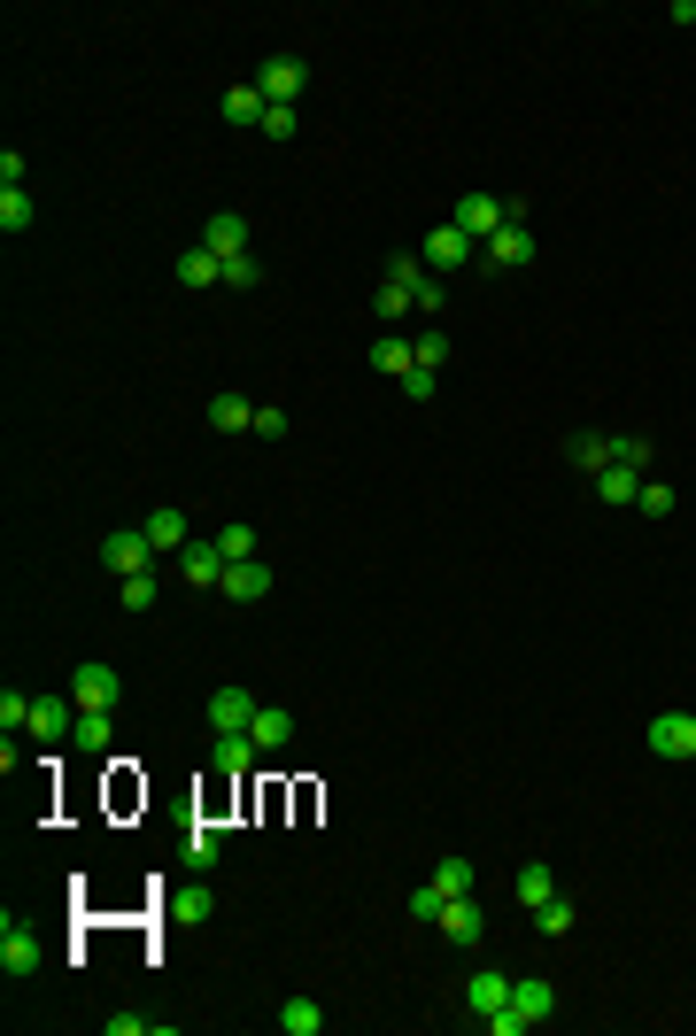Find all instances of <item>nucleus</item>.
I'll list each match as a JSON object with an SVG mask.
<instances>
[{
  "label": "nucleus",
  "mask_w": 696,
  "mask_h": 1036,
  "mask_svg": "<svg viewBox=\"0 0 696 1036\" xmlns=\"http://www.w3.org/2000/svg\"><path fill=\"white\" fill-rule=\"evenodd\" d=\"M557 1013V990L542 983V975H527V983H511V1005L503 1013H488V1036H527V1028H542Z\"/></svg>",
  "instance_id": "nucleus-1"
},
{
  "label": "nucleus",
  "mask_w": 696,
  "mask_h": 1036,
  "mask_svg": "<svg viewBox=\"0 0 696 1036\" xmlns=\"http://www.w3.org/2000/svg\"><path fill=\"white\" fill-rule=\"evenodd\" d=\"M449 225H457L465 240H480V248H488V240H495L503 225H518V202H495V194H465Z\"/></svg>",
  "instance_id": "nucleus-2"
},
{
  "label": "nucleus",
  "mask_w": 696,
  "mask_h": 1036,
  "mask_svg": "<svg viewBox=\"0 0 696 1036\" xmlns=\"http://www.w3.org/2000/svg\"><path fill=\"white\" fill-rule=\"evenodd\" d=\"M155 557H163V550L147 542V527H117V534L101 542V565H109L117 580H132V573H155Z\"/></svg>",
  "instance_id": "nucleus-3"
},
{
  "label": "nucleus",
  "mask_w": 696,
  "mask_h": 1036,
  "mask_svg": "<svg viewBox=\"0 0 696 1036\" xmlns=\"http://www.w3.org/2000/svg\"><path fill=\"white\" fill-rule=\"evenodd\" d=\"M0 975H9V983L39 975V936H32L16 913H0Z\"/></svg>",
  "instance_id": "nucleus-4"
},
{
  "label": "nucleus",
  "mask_w": 696,
  "mask_h": 1036,
  "mask_svg": "<svg viewBox=\"0 0 696 1036\" xmlns=\"http://www.w3.org/2000/svg\"><path fill=\"white\" fill-rule=\"evenodd\" d=\"M418 264H425V272H457V264H480V240H465L457 225H433V232H425V248H418Z\"/></svg>",
  "instance_id": "nucleus-5"
},
{
  "label": "nucleus",
  "mask_w": 696,
  "mask_h": 1036,
  "mask_svg": "<svg viewBox=\"0 0 696 1036\" xmlns=\"http://www.w3.org/2000/svg\"><path fill=\"white\" fill-rule=\"evenodd\" d=\"M70 697H77V712H117L124 680H117V665H77L70 673Z\"/></svg>",
  "instance_id": "nucleus-6"
},
{
  "label": "nucleus",
  "mask_w": 696,
  "mask_h": 1036,
  "mask_svg": "<svg viewBox=\"0 0 696 1036\" xmlns=\"http://www.w3.org/2000/svg\"><path fill=\"white\" fill-rule=\"evenodd\" d=\"M302 85H310V70H302L295 55H272L264 70H255V94H264L272 109H295V94H302Z\"/></svg>",
  "instance_id": "nucleus-7"
},
{
  "label": "nucleus",
  "mask_w": 696,
  "mask_h": 1036,
  "mask_svg": "<svg viewBox=\"0 0 696 1036\" xmlns=\"http://www.w3.org/2000/svg\"><path fill=\"white\" fill-rule=\"evenodd\" d=\"M650 750L658 758H696V712H658L650 720Z\"/></svg>",
  "instance_id": "nucleus-8"
},
{
  "label": "nucleus",
  "mask_w": 696,
  "mask_h": 1036,
  "mask_svg": "<svg viewBox=\"0 0 696 1036\" xmlns=\"http://www.w3.org/2000/svg\"><path fill=\"white\" fill-rule=\"evenodd\" d=\"M248 735H255V750H264V758H272V750H287V743L302 735V720H295L287 704H255V720H248Z\"/></svg>",
  "instance_id": "nucleus-9"
},
{
  "label": "nucleus",
  "mask_w": 696,
  "mask_h": 1036,
  "mask_svg": "<svg viewBox=\"0 0 696 1036\" xmlns=\"http://www.w3.org/2000/svg\"><path fill=\"white\" fill-rule=\"evenodd\" d=\"M248 720H255V697H248L240 680H225L217 697H209V727L217 735H248Z\"/></svg>",
  "instance_id": "nucleus-10"
},
{
  "label": "nucleus",
  "mask_w": 696,
  "mask_h": 1036,
  "mask_svg": "<svg viewBox=\"0 0 696 1036\" xmlns=\"http://www.w3.org/2000/svg\"><path fill=\"white\" fill-rule=\"evenodd\" d=\"M202 248L217 255V264H232V255H248V217H240V209H217V217L202 225Z\"/></svg>",
  "instance_id": "nucleus-11"
},
{
  "label": "nucleus",
  "mask_w": 696,
  "mask_h": 1036,
  "mask_svg": "<svg viewBox=\"0 0 696 1036\" xmlns=\"http://www.w3.org/2000/svg\"><path fill=\"white\" fill-rule=\"evenodd\" d=\"M433 928H442L449 943H465V952H472V943L488 936V913H480V905H472V890H465V898H449V905H442V920H433Z\"/></svg>",
  "instance_id": "nucleus-12"
},
{
  "label": "nucleus",
  "mask_w": 696,
  "mask_h": 1036,
  "mask_svg": "<svg viewBox=\"0 0 696 1036\" xmlns=\"http://www.w3.org/2000/svg\"><path fill=\"white\" fill-rule=\"evenodd\" d=\"M179 580H194V588H225V550H217V534L179 550Z\"/></svg>",
  "instance_id": "nucleus-13"
},
{
  "label": "nucleus",
  "mask_w": 696,
  "mask_h": 1036,
  "mask_svg": "<svg viewBox=\"0 0 696 1036\" xmlns=\"http://www.w3.org/2000/svg\"><path fill=\"white\" fill-rule=\"evenodd\" d=\"M32 735H39V743L77 735V697H32Z\"/></svg>",
  "instance_id": "nucleus-14"
},
{
  "label": "nucleus",
  "mask_w": 696,
  "mask_h": 1036,
  "mask_svg": "<svg viewBox=\"0 0 696 1036\" xmlns=\"http://www.w3.org/2000/svg\"><path fill=\"white\" fill-rule=\"evenodd\" d=\"M480 255H488L495 272H527V264H535V232H527V225H503V232H495Z\"/></svg>",
  "instance_id": "nucleus-15"
},
{
  "label": "nucleus",
  "mask_w": 696,
  "mask_h": 1036,
  "mask_svg": "<svg viewBox=\"0 0 696 1036\" xmlns=\"http://www.w3.org/2000/svg\"><path fill=\"white\" fill-rule=\"evenodd\" d=\"M225 595H232V603H264V595H272V565H264V557L225 565Z\"/></svg>",
  "instance_id": "nucleus-16"
},
{
  "label": "nucleus",
  "mask_w": 696,
  "mask_h": 1036,
  "mask_svg": "<svg viewBox=\"0 0 696 1036\" xmlns=\"http://www.w3.org/2000/svg\"><path fill=\"white\" fill-rule=\"evenodd\" d=\"M465 1005H472L480 1021H488V1013H503V1005H511V975H495V967H480V975L465 983Z\"/></svg>",
  "instance_id": "nucleus-17"
},
{
  "label": "nucleus",
  "mask_w": 696,
  "mask_h": 1036,
  "mask_svg": "<svg viewBox=\"0 0 696 1036\" xmlns=\"http://www.w3.org/2000/svg\"><path fill=\"white\" fill-rule=\"evenodd\" d=\"M565 457H573V472H588V480H596V472H612V434H573V442H565Z\"/></svg>",
  "instance_id": "nucleus-18"
},
{
  "label": "nucleus",
  "mask_w": 696,
  "mask_h": 1036,
  "mask_svg": "<svg viewBox=\"0 0 696 1036\" xmlns=\"http://www.w3.org/2000/svg\"><path fill=\"white\" fill-rule=\"evenodd\" d=\"M147 542H155V550H187V542H194L187 510H170V503H163V510H147Z\"/></svg>",
  "instance_id": "nucleus-19"
},
{
  "label": "nucleus",
  "mask_w": 696,
  "mask_h": 1036,
  "mask_svg": "<svg viewBox=\"0 0 696 1036\" xmlns=\"http://www.w3.org/2000/svg\"><path fill=\"white\" fill-rule=\"evenodd\" d=\"M170 272H179V287H217V279H225V264H217V255H209L202 240H194V248H187Z\"/></svg>",
  "instance_id": "nucleus-20"
},
{
  "label": "nucleus",
  "mask_w": 696,
  "mask_h": 1036,
  "mask_svg": "<svg viewBox=\"0 0 696 1036\" xmlns=\"http://www.w3.org/2000/svg\"><path fill=\"white\" fill-rule=\"evenodd\" d=\"M209 425H217V434H248V425H255V402H248V395H209Z\"/></svg>",
  "instance_id": "nucleus-21"
},
{
  "label": "nucleus",
  "mask_w": 696,
  "mask_h": 1036,
  "mask_svg": "<svg viewBox=\"0 0 696 1036\" xmlns=\"http://www.w3.org/2000/svg\"><path fill=\"white\" fill-rule=\"evenodd\" d=\"M163 913L179 920V928H187V920H209V913H217V890H209V882H202V890H170Z\"/></svg>",
  "instance_id": "nucleus-22"
},
{
  "label": "nucleus",
  "mask_w": 696,
  "mask_h": 1036,
  "mask_svg": "<svg viewBox=\"0 0 696 1036\" xmlns=\"http://www.w3.org/2000/svg\"><path fill=\"white\" fill-rule=\"evenodd\" d=\"M511 898H518V905L535 913V905H550V898H557V875H550L542 858H535V867H518V890H511Z\"/></svg>",
  "instance_id": "nucleus-23"
},
{
  "label": "nucleus",
  "mask_w": 696,
  "mask_h": 1036,
  "mask_svg": "<svg viewBox=\"0 0 696 1036\" xmlns=\"http://www.w3.org/2000/svg\"><path fill=\"white\" fill-rule=\"evenodd\" d=\"M217 109H225V124H264V109H272V101L255 94V85H232V94H225Z\"/></svg>",
  "instance_id": "nucleus-24"
},
{
  "label": "nucleus",
  "mask_w": 696,
  "mask_h": 1036,
  "mask_svg": "<svg viewBox=\"0 0 696 1036\" xmlns=\"http://www.w3.org/2000/svg\"><path fill=\"white\" fill-rule=\"evenodd\" d=\"M279 1028H287V1036H317V1028H325V1005H317V998H287V1005H279Z\"/></svg>",
  "instance_id": "nucleus-25"
},
{
  "label": "nucleus",
  "mask_w": 696,
  "mask_h": 1036,
  "mask_svg": "<svg viewBox=\"0 0 696 1036\" xmlns=\"http://www.w3.org/2000/svg\"><path fill=\"white\" fill-rule=\"evenodd\" d=\"M32 217H39V209H32V194H24V186H0V232L16 240V232H32Z\"/></svg>",
  "instance_id": "nucleus-26"
},
{
  "label": "nucleus",
  "mask_w": 696,
  "mask_h": 1036,
  "mask_svg": "<svg viewBox=\"0 0 696 1036\" xmlns=\"http://www.w3.org/2000/svg\"><path fill=\"white\" fill-rule=\"evenodd\" d=\"M596 495H603V503H635V495H643V472H635V465L596 472Z\"/></svg>",
  "instance_id": "nucleus-27"
},
{
  "label": "nucleus",
  "mask_w": 696,
  "mask_h": 1036,
  "mask_svg": "<svg viewBox=\"0 0 696 1036\" xmlns=\"http://www.w3.org/2000/svg\"><path fill=\"white\" fill-rule=\"evenodd\" d=\"M372 310H380V325H395V317H410L418 302H410V287H403V279L387 272V279H380V294H372Z\"/></svg>",
  "instance_id": "nucleus-28"
},
{
  "label": "nucleus",
  "mask_w": 696,
  "mask_h": 1036,
  "mask_svg": "<svg viewBox=\"0 0 696 1036\" xmlns=\"http://www.w3.org/2000/svg\"><path fill=\"white\" fill-rule=\"evenodd\" d=\"M372 372H387V380H410V349H403L395 333H380V340H372Z\"/></svg>",
  "instance_id": "nucleus-29"
},
{
  "label": "nucleus",
  "mask_w": 696,
  "mask_h": 1036,
  "mask_svg": "<svg viewBox=\"0 0 696 1036\" xmlns=\"http://www.w3.org/2000/svg\"><path fill=\"white\" fill-rule=\"evenodd\" d=\"M255 758H264V750H255V735H217V766H225V773H248Z\"/></svg>",
  "instance_id": "nucleus-30"
},
{
  "label": "nucleus",
  "mask_w": 696,
  "mask_h": 1036,
  "mask_svg": "<svg viewBox=\"0 0 696 1036\" xmlns=\"http://www.w3.org/2000/svg\"><path fill=\"white\" fill-rule=\"evenodd\" d=\"M425 882H433V890H449V898H465V890H472V858H457V851H449Z\"/></svg>",
  "instance_id": "nucleus-31"
},
{
  "label": "nucleus",
  "mask_w": 696,
  "mask_h": 1036,
  "mask_svg": "<svg viewBox=\"0 0 696 1036\" xmlns=\"http://www.w3.org/2000/svg\"><path fill=\"white\" fill-rule=\"evenodd\" d=\"M410 364H418V372H442V364H449V333H418V340H410Z\"/></svg>",
  "instance_id": "nucleus-32"
},
{
  "label": "nucleus",
  "mask_w": 696,
  "mask_h": 1036,
  "mask_svg": "<svg viewBox=\"0 0 696 1036\" xmlns=\"http://www.w3.org/2000/svg\"><path fill=\"white\" fill-rule=\"evenodd\" d=\"M217 550H225V565L255 557V527H248V518H232V527H217Z\"/></svg>",
  "instance_id": "nucleus-33"
},
{
  "label": "nucleus",
  "mask_w": 696,
  "mask_h": 1036,
  "mask_svg": "<svg viewBox=\"0 0 696 1036\" xmlns=\"http://www.w3.org/2000/svg\"><path fill=\"white\" fill-rule=\"evenodd\" d=\"M77 750H85V758L109 750V712H77Z\"/></svg>",
  "instance_id": "nucleus-34"
},
{
  "label": "nucleus",
  "mask_w": 696,
  "mask_h": 1036,
  "mask_svg": "<svg viewBox=\"0 0 696 1036\" xmlns=\"http://www.w3.org/2000/svg\"><path fill=\"white\" fill-rule=\"evenodd\" d=\"M217 851H225V835H217V828H194V835H187V858H194L202 875L217 867Z\"/></svg>",
  "instance_id": "nucleus-35"
},
{
  "label": "nucleus",
  "mask_w": 696,
  "mask_h": 1036,
  "mask_svg": "<svg viewBox=\"0 0 696 1036\" xmlns=\"http://www.w3.org/2000/svg\"><path fill=\"white\" fill-rule=\"evenodd\" d=\"M535 920H542V936H573V898H550V905H535Z\"/></svg>",
  "instance_id": "nucleus-36"
},
{
  "label": "nucleus",
  "mask_w": 696,
  "mask_h": 1036,
  "mask_svg": "<svg viewBox=\"0 0 696 1036\" xmlns=\"http://www.w3.org/2000/svg\"><path fill=\"white\" fill-rule=\"evenodd\" d=\"M117 603H124V612H147V603H155V573H132V580L117 588Z\"/></svg>",
  "instance_id": "nucleus-37"
},
{
  "label": "nucleus",
  "mask_w": 696,
  "mask_h": 1036,
  "mask_svg": "<svg viewBox=\"0 0 696 1036\" xmlns=\"http://www.w3.org/2000/svg\"><path fill=\"white\" fill-rule=\"evenodd\" d=\"M612 465H635V472H643V465H650V442H643V434H612Z\"/></svg>",
  "instance_id": "nucleus-38"
},
{
  "label": "nucleus",
  "mask_w": 696,
  "mask_h": 1036,
  "mask_svg": "<svg viewBox=\"0 0 696 1036\" xmlns=\"http://www.w3.org/2000/svg\"><path fill=\"white\" fill-rule=\"evenodd\" d=\"M635 503H643V518H673V487H665V480H643Z\"/></svg>",
  "instance_id": "nucleus-39"
},
{
  "label": "nucleus",
  "mask_w": 696,
  "mask_h": 1036,
  "mask_svg": "<svg viewBox=\"0 0 696 1036\" xmlns=\"http://www.w3.org/2000/svg\"><path fill=\"white\" fill-rule=\"evenodd\" d=\"M225 287H264V264H255V248L225 264Z\"/></svg>",
  "instance_id": "nucleus-40"
},
{
  "label": "nucleus",
  "mask_w": 696,
  "mask_h": 1036,
  "mask_svg": "<svg viewBox=\"0 0 696 1036\" xmlns=\"http://www.w3.org/2000/svg\"><path fill=\"white\" fill-rule=\"evenodd\" d=\"M442 905H449V890H433V882L410 890V920H442Z\"/></svg>",
  "instance_id": "nucleus-41"
},
{
  "label": "nucleus",
  "mask_w": 696,
  "mask_h": 1036,
  "mask_svg": "<svg viewBox=\"0 0 696 1036\" xmlns=\"http://www.w3.org/2000/svg\"><path fill=\"white\" fill-rule=\"evenodd\" d=\"M248 434H264V442H279V434H287V410H279V402H255V425H248Z\"/></svg>",
  "instance_id": "nucleus-42"
},
{
  "label": "nucleus",
  "mask_w": 696,
  "mask_h": 1036,
  "mask_svg": "<svg viewBox=\"0 0 696 1036\" xmlns=\"http://www.w3.org/2000/svg\"><path fill=\"white\" fill-rule=\"evenodd\" d=\"M109 1036H170L163 1021H140V1013H109Z\"/></svg>",
  "instance_id": "nucleus-43"
},
{
  "label": "nucleus",
  "mask_w": 696,
  "mask_h": 1036,
  "mask_svg": "<svg viewBox=\"0 0 696 1036\" xmlns=\"http://www.w3.org/2000/svg\"><path fill=\"white\" fill-rule=\"evenodd\" d=\"M0 727H9V735L32 727V697H16V688H9V697H0Z\"/></svg>",
  "instance_id": "nucleus-44"
},
{
  "label": "nucleus",
  "mask_w": 696,
  "mask_h": 1036,
  "mask_svg": "<svg viewBox=\"0 0 696 1036\" xmlns=\"http://www.w3.org/2000/svg\"><path fill=\"white\" fill-rule=\"evenodd\" d=\"M302 124H295V109H264V140H295Z\"/></svg>",
  "instance_id": "nucleus-45"
},
{
  "label": "nucleus",
  "mask_w": 696,
  "mask_h": 1036,
  "mask_svg": "<svg viewBox=\"0 0 696 1036\" xmlns=\"http://www.w3.org/2000/svg\"><path fill=\"white\" fill-rule=\"evenodd\" d=\"M0 186H24V147H0Z\"/></svg>",
  "instance_id": "nucleus-46"
},
{
  "label": "nucleus",
  "mask_w": 696,
  "mask_h": 1036,
  "mask_svg": "<svg viewBox=\"0 0 696 1036\" xmlns=\"http://www.w3.org/2000/svg\"><path fill=\"white\" fill-rule=\"evenodd\" d=\"M410 302H418V317H433V310H442V287H433V279H418V287H410Z\"/></svg>",
  "instance_id": "nucleus-47"
},
{
  "label": "nucleus",
  "mask_w": 696,
  "mask_h": 1036,
  "mask_svg": "<svg viewBox=\"0 0 696 1036\" xmlns=\"http://www.w3.org/2000/svg\"><path fill=\"white\" fill-rule=\"evenodd\" d=\"M433 380H442V372H418V364H410V380H403V395H410V402H425V395H433Z\"/></svg>",
  "instance_id": "nucleus-48"
}]
</instances>
